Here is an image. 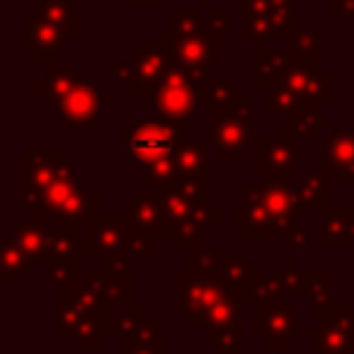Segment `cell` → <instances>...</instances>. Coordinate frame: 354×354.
Here are the masks:
<instances>
[{"mask_svg": "<svg viewBox=\"0 0 354 354\" xmlns=\"http://www.w3.org/2000/svg\"><path fill=\"white\" fill-rule=\"evenodd\" d=\"M177 175H180V172H177L175 156L162 158V160H156V162H151V165L143 167V183H146L148 187H156V189L167 183H172Z\"/></svg>", "mask_w": 354, "mask_h": 354, "instance_id": "8d00e7d4", "label": "cell"}, {"mask_svg": "<svg viewBox=\"0 0 354 354\" xmlns=\"http://www.w3.org/2000/svg\"><path fill=\"white\" fill-rule=\"evenodd\" d=\"M301 104H308V107H330L333 104V75L318 71L313 78L306 83L304 93H301Z\"/></svg>", "mask_w": 354, "mask_h": 354, "instance_id": "836d02e7", "label": "cell"}, {"mask_svg": "<svg viewBox=\"0 0 354 354\" xmlns=\"http://www.w3.org/2000/svg\"><path fill=\"white\" fill-rule=\"evenodd\" d=\"M218 277H221V279L226 281L233 291H238V294L245 299V294L250 291V286L255 284L257 272H255V265H252V262L245 257V252L233 250L231 257H228V260H223Z\"/></svg>", "mask_w": 354, "mask_h": 354, "instance_id": "f546056e", "label": "cell"}, {"mask_svg": "<svg viewBox=\"0 0 354 354\" xmlns=\"http://www.w3.org/2000/svg\"><path fill=\"white\" fill-rule=\"evenodd\" d=\"M286 243H289L294 250H306V248L310 245V231L304 226H296L294 231H291V236L286 238Z\"/></svg>", "mask_w": 354, "mask_h": 354, "instance_id": "ee69618b", "label": "cell"}, {"mask_svg": "<svg viewBox=\"0 0 354 354\" xmlns=\"http://www.w3.org/2000/svg\"><path fill=\"white\" fill-rule=\"evenodd\" d=\"M286 68V51L267 49V44H255V59H252V80L262 88L281 83Z\"/></svg>", "mask_w": 354, "mask_h": 354, "instance_id": "f1b7e54d", "label": "cell"}, {"mask_svg": "<svg viewBox=\"0 0 354 354\" xmlns=\"http://www.w3.org/2000/svg\"><path fill=\"white\" fill-rule=\"evenodd\" d=\"M78 66L73 61H51L44 66V80L37 83L32 88V93L44 102V107L56 109L64 102L66 95L73 90V85L78 83Z\"/></svg>", "mask_w": 354, "mask_h": 354, "instance_id": "9a60e30c", "label": "cell"}, {"mask_svg": "<svg viewBox=\"0 0 354 354\" xmlns=\"http://www.w3.org/2000/svg\"><path fill=\"white\" fill-rule=\"evenodd\" d=\"M41 216H51L56 228L90 231L100 221V197L90 192L78 177H66L54 183L39 199Z\"/></svg>", "mask_w": 354, "mask_h": 354, "instance_id": "7a4b0ae2", "label": "cell"}, {"mask_svg": "<svg viewBox=\"0 0 354 354\" xmlns=\"http://www.w3.org/2000/svg\"><path fill=\"white\" fill-rule=\"evenodd\" d=\"M296 107H301V97L289 90L286 85L277 83V85H270L265 88V117L267 119H277L281 114L289 117Z\"/></svg>", "mask_w": 354, "mask_h": 354, "instance_id": "d6a6232c", "label": "cell"}, {"mask_svg": "<svg viewBox=\"0 0 354 354\" xmlns=\"http://www.w3.org/2000/svg\"><path fill=\"white\" fill-rule=\"evenodd\" d=\"M296 187L313 207L328 209L333 204V167L323 160L304 162V170L296 172Z\"/></svg>", "mask_w": 354, "mask_h": 354, "instance_id": "ac0fdd59", "label": "cell"}, {"mask_svg": "<svg viewBox=\"0 0 354 354\" xmlns=\"http://www.w3.org/2000/svg\"><path fill=\"white\" fill-rule=\"evenodd\" d=\"M209 158H212V141L209 138H187L177 146L175 162L177 177H209Z\"/></svg>", "mask_w": 354, "mask_h": 354, "instance_id": "7402d4cb", "label": "cell"}, {"mask_svg": "<svg viewBox=\"0 0 354 354\" xmlns=\"http://www.w3.org/2000/svg\"><path fill=\"white\" fill-rule=\"evenodd\" d=\"M248 95L238 80H233L231 73H212L207 88V109L209 112H223V109L236 107Z\"/></svg>", "mask_w": 354, "mask_h": 354, "instance_id": "484cf974", "label": "cell"}, {"mask_svg": "<svg viewBox=\"0 0 354 354\" xmlns=\"http://www.w3.org/2000/svg\"><path fill=\"white\" fill-rule=\"evenodd\" d=\"M49 236L51 231L44 228L41 218H32L25 214L10 216V238L20 248H25L35 260H46V248H49Z\"/></svg>", "mask_w": 354, "mask_h": 354, "instance_id": "ffe728a7", "label": "cell"}, {"mask_svg": "<svg viewBox=\"0 0 354 354\" xmlns=\"http://www.w3.org/2000/svg\"><path fill=\"white\" fill-rule=\"evenodd\" d=\"M323 238L320 250H349L354 245V207L352 204H330L320 209Z\"/></svg>", "mask_w": 354, "mask_h": 354, "instance_id": "2e32d148", "label": "cell"}, {"mask_svg": "<svg viewBox=\"0 0 354 354\" xmlns=\"http://www.w3.org/2000/svg\"><path fill=\"white\" fill-rule=\"evenodd\" d=\"M22 212L25 216L41 218L39 199L46 189L66 177H78V167L68 160L66 151H25L22 153Z\"/></svg>", "mask_w": 354, "mask_h": 354, "instance_id": "5b68a950", "label": "cell"}, {"mask_svg": "<svg viewBox=\"0 0 354 354\" xmlns=\"http://www.w3.org/2000/svg\"><path fill=\"white\" fill-rule=\"evenodd\" d=\"M71 41H73V37L68 32L59 30V27L37 22L35 17H25L22 20V49L37 64L46 66L51 61H59V56L66 54Z\"/></svg>", "mask_w": 354, "mask_h": 354, "instance_id": "7c38bea8", "label": "cell"}, {"mask_svg": "<svg viewBox=\"0 0 354 354\" xmlns=\"http://www.w3.org/2000/svg\"><path fill=\"white\" fill-rule=\"evenodd\" d=\"M109 104H112V97L102 95L97 85H93L88 78L80 75L73 90L54 109V114L68 129H100V114Z\"/></svg>", "mask_w": 354, "mask_h": 354, "instance_id": "9c48e42d", "label": "cell"}, {"mask_svg": "<svg viewBox=\"0 0 354 354\" xmlns=\"http://www.w3.org/2000/svg\"><path fill=\"white\" fill-rule=\"evenodd\" d=\"M233 10L226 6H212L207 12V30L218 35L223 41L233 37Z\"/></svg>", "mask_w": 354, "mask_h": 354, "instance_id": "f35d334b", "label": "cell"}, {"mask_svg": "<svg viewBox=\"0 0 354 354\" xmlns=\"http://www.w3.org/2000/svg\"><path fill=\"white\" fill-rule=\"evenodd\" d=\"M289 46L291 49H299V51H308V54H318L320 51V35L315 30L299 27V32L289 39Z\"/></svg>", "mask_w": 354, "mask_h": 354, "instance_id": "ab89813d", "label": "cell"}, {"mask_svg": "<svg viewBox=\"0 0 354 354\" xmlns=\"http://www.w3.org/2000/svg\"><path fill=\"white\" fill-rule=\"evenodd\" d=\"M109 73H112L114 85H129V88H131V85L136 83V66H133L131 59L112 61V64H109Z\"/></svg>", "mask_w": 354, "mask_h": 354, "instance_id": "60d3db41", "label": "cell"}, {"mask_svg": "<svg viewBox=\"0 0 354 354\" xmlns=\"http://www.w3.org/2000/svg\"><path fill=\"white\" fill-rule=\"evenodd\" d=\"M44 279L49 284H59V286H73L78 279V265L75 260H51L44 262Z\"/></svg>", "mask_w": 354, "mask_h": 354, "instance_id": "74e56055", "label": "cell"}, {"mask_svg": "<svg viewBox=\"0 0 354 354\" xmlns=\"http://www.w3.org/2000/svg\"><path fill=\"white\" fill-rule=\"evenodd\" d=\"M221 226V207L218 204H202L192 216L187 218L180 231L175 233V243L177 248H183V250L192 252V250H199V243L207 241L212 236V231Z\"/></svg>", "mask_w": 354, "mask_h": 354, "instance_id": "d6986e66", "label": "cell"}, {"mask_svg": "<svg viewBox=\"0 0 354 354\" xmlns=\"http://www.w3.org/2000/svg\"><path fill=\"white\" fill-rule=\"evenodd\" d=\"M286 127L296 133L299 138L306 141H318L323 136V131L333 129V119L328 114H323L318 107H308V104H301L294 112L286 117Z\"/></svg>", "mask_w": 354, "mask_h": 354, "instance_id": "83f0119b", "label": "cell"}, {"mask_svg": "<svg viewBox=\"0 0 354 354\" xmlns=\"http://www.w3.org/2000/svg\"><path fill=\"white\" fill-rule=\"evenodd\" d=\"M119 133H122L124 151L143 167L162 158H172L177 146L189 138L185 124H172L160 117H138L122 127Z\"/></svg>", "mask_w": 354, "mask_h": 354, "instance_id": "3957f363", "label": "cell"}, {"mask_svg": "<svg viewBox=\"0 0 354 354\" xmlns=\"http://www.w3.org/2000/svg\"><path fill=\"white\" fill-rule=\"evenodd\" d=\"M209 80H212V73L172 68L167 78L156 88V93L151 95L156 117L187 127L189 119L199 117L202 109L207 107Z\"/></svg>", "mask_w": 354, "mask_h": 354, "instance_id": "6da1fadb", "label": "cell"}, {"mask_svg": "<svg viewBox=\"0 0 354 354\" xmlns=\"http://www.w3.org/2000/svg\"><path fill=\"white\" fill-rule=\"evenodd\" d=\"M207 30V15L199 6H180L175 15L167 17L165 22V37H192Z\"/></svg>", "mask_w": 354, "mask_h": 354, "instance_id": "1f68e13d", "label": "cell"}, {"mask_svg": "<svg viewBox=\"0 0 354 354\" xmlns=\"http://www.w3.org/2000/svg\"><path fill=\"white\" fill-rule=\"evenodd\" d=\"M131 6H136V8H151V6H156V0H131Z\"/></svg>", "mask_w": 354, "mask_h": 354, "instance_id": "f6af8a7d", "label": "cell"}, {"mask_svg": "<svg viewBox=\"0 0 354 354\" xmlns=\"http://www.w3.org/2000/svg\"><path fill=\"white\" fill-rule=\"evenodd\" d=\"M301 138L289 127H279L270 138H257L252 146V167L265 177H289L299 165L308 162V151L299 146Z\"/></svg>", "mask_w": 354, "mask_h": 354, "instance_id": "ba28073f", "label": "cell"}, {"mask_svg": "<svg viewBox=\"0 0 354 354\" xmlns=\"http://www.w3.org/2000/svg\"><path fill=\"white\" fill-rule=\"evenodd\" d=\"M320 68V54H308V51H299V49H286V68L281 75V85H286L289 90H294L301 97L306 83L313 78Z\"/></svg>", "mask_w": 354, "mask_h": 354, "instance_id": "cb8c5ba5", "label": "cell"}, {"mask_svg": "<svg viewBox=\"0 0 354 354\" xmlns=\"http://www.w3.org/2000/svg\"><path fill=\"white\" fill-rule=\"evenodd\" d=\"M323 162L344 185H354V129H333L323 138Z\"/></svg>", "mask_w": 354, "mask_h": 354, "instance_id": "e0dca14e", "label": "cell"}, {"mask_svg": "<svg viewBox=\"0 0 354 354\" xmlns=\"http://www.w3.org/2000/svg\"><path fill=\"white\" fill-rule=\"evenodd\" d=\"M133 257H141V260H153V257H156V238L136 231L133 243H131V260H133Z\"/></svg>", "mask_w": 354, "mask_h": 354, "instance_id": "b9f144b4", "label": "cell"}, {"mask_svg": "<svg viewBox=\"0 0 354 354\" xmlns=\"http://www.w3.org/2000/svg\"><path fill=\"white\" fill-rule=\"evenodd\" d=\"M136 228H131L122 216H102L85 238L88 260L100 262L107 272H127L131 260V243Z\"/></svg>", "mask_w": 354, "mask_h": 354, "instance_id": "8992f818", "label": "cell"}, {"mask_svg": "<svg viewBox=\"0 0 354 354\" xmlns=\"http://www.w3.org/2000/svg\"><path fill=\"white\" fill-rule=\"evenodd\" d=\"M223 265V252L218 248H204V250L189 252V272L204 277H218Z\"/></svg>", "mask_w": 354, "mask_h": 354, "instance_id": "d590c367", "label": "cell"}, {"mask_svg": "<svg viewBox=\"0 0 354 354\" xmlns=\"http://www.w3.org/2000/svg\"><path fill=\"white\" fill-rule=\"evenodd\" d=\"M32 17L78 37V0H32Z\"/></svg>", "mask_w": 354, "mask_h": 354, "instance_id": "44dd1931", "label": "cell"}, {"mask_svg": "<svg viewBox=\"0 0 354 354\" xmlns=\"http://www.w3.org/2000/svg\"><path fill=\"white\" fill-rule=\"evenodd\" d=\"M274 267H277L274 277L279 279V284H281V289H284V291H299V294L308 291L310 274H306V272L299 270V262H294V260H279Z\"/></svg>", "mask_w": 354, "mask_h": 354, "instance_id": "e575fe53", "label": "cell"}, {"mask_svg": "<svg viewBox=\"0 0 354 354\" xmlns=\"http://www.w3.org/2000/svg\"><path fill=\"white\" fill-rule=\"evenodd\" d=\"M119 216L136 231L146 233L153 238H170L165 223V214H162L160 199L158 194H133L131 202H127L119 209Z\"/></svg>", "mask_w": 354, "mask_h": 354, "instance_id": "5bb4252c", "label": "cell"}, {"mask_svg": "<svg viewBox=\"0 0 354 354\" xmlns=\"http://www.w3.org/2000/svg\"><path fill=\"white\" fill-rule=\"evenodd\" d=\"M35 265H37L35 257H32L25 248L17 245L10 236L0 241V277H3V281L15 284L27 272L35 270Z\"/></svg>", "mask_w": 354, "mask_h": 354, "instance_id": "4316f807", "label": "cell"}, {"mask_svg": "<svg viewBox=\"0 0 354 354\" xmlns=\"http://www.w3.org/2000/svg\"><path fill=\"white\" fill-rule=\"evenodd\" d=\"M262 185H243V202L231 207V226L241 228L243 238H289L296 218L274 216L262 204Z\"/></svg>", "mask_w": 354, "mask_h": 354, "instance_id": "52a82bcc", "label": "cell"}, {"mask_svg": "<svg viewBox=\"0 0 354 354\" xmlns=\"http://www.w3.org/2000/svg\"><path fill=\"white\" fill-rule=\"evenodd\" d=\"M330 15L335 20H354V0H330Z\"/></svg>", "mask_w": 354, "mask_h": 354, "instance_id": "7bdbcfd3", "label": "cell"}, {"mask_svg": "<svg viewBox=\"0 0 354 354\" xmlns=\"http://www.w3.org/2000/svg\"><path fill=\"white\" fill-rule=\"evenodd\" d=\"M243 39L250 44L274 41L270 20V0H243Z\"/></svg>", "mask_w": 354, "mask_h": 354, "instance_id": "603a6c76", "label": "cell"}, {"mask_svg": "<svg viewBox=\"0 0 354 354\" xmlns=\"http://www.w3.org/2000/svg\"><path fill=\"white\" fill-rule=\"evenodd\" d=\"M212 114L209 141L221 162H243L255 146V97L248 95L236 107Z\"/></svg>", "mask_w": 354, "mask_h": 354, "instance_id": "277c9868", "label": "cell"}, {"mask_svg": "<svg viewBox=\"0 0 354 354\" xmlns=\"http://www.w3.org/2000/svg\"><path fill=\"white\" fill-rule=\"evenodd\" d=\"M167 44H170L175 68L212 73V66L221 64L223 39L209 30L199 32V35H192V37H170Z\"/></svg>", "mask_w": 354, "mask_h": 354, "instance_id": "30bf717a", "label": "cell"}, {"mask_svg": "<svg viewBox=\"0 0 354 354\" xmlns=\"http://www.w3.org/2000/svg\"><path fill=\"white\" fill-rule=\"evenodd\" d=\"M131 61L136 66V83L131 85V93L136 97L141 95H153L156 88L167 78L175 64H172L170 44L167 39H146L141 49L131 54Z\"/></svg>", "mask_w": 354, "mask_h": 354, "instance_id": "8fae6325", "label": "cell"}, {"mask_svg": "<svg viewBox=\"0 0 354 354\" xmlns=\"http://www.w3.org/2000/svg\"><path fill=\"white\" fill-rule=\"evenodd\" d=\"M257 333L265 337H289L296 333V308L289 304H272L257 308Z\"/></svg>", "mask_w": 354, "mask_h": 354, "instance_id": "d4e9b609", "label": "cell"}, {"mask_svg": "<svg viewBox=\"0 0 354 354\" xmlns=\"http://www.w3.org/2000/svg\"><path fill=\"white\" fill-rule=\"evenodd\" d=\"M274 41H289L299 32V0H270Z\"/></svg>", "mask_w": 354, "mask_h": 354, "instance_id": "4dcf8cb0", "label": "cell"}, {"mask_svg": "<svg viewBox=\"0 0 354 354\" xmlns=\"http://www.w3.org/2000/svg\"><path fill=\"white\" fill-rule=\"evenodd\" d=\"M260 197L265 209L274 214V216L306 218L310 214V202L289 177H265Z\"/></svg>", "mask_w": 354, "mask_h": 354, "instance_id": "4fadbf2b", "label": "cell"}]
</instances>
